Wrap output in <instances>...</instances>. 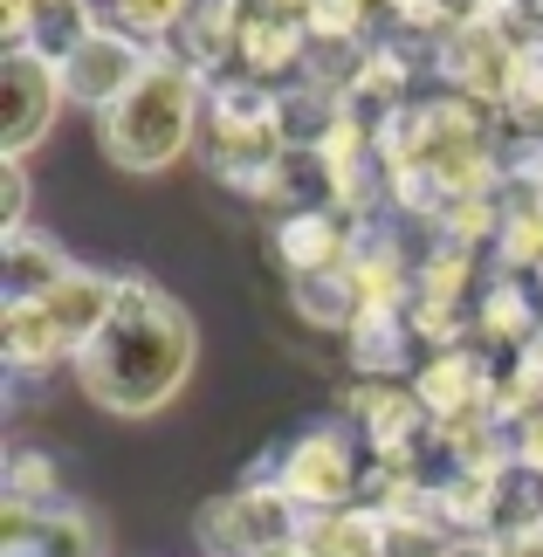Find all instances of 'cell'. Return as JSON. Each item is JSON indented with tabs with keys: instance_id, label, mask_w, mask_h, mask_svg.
Instances as JSON below:
<instances>
[{
	"instance_id": "6da1fadb",
	"label": "cell",
	"mask_w": 543,
	"mask_h": 557,
	"mask_svg": "<svg viewBox=\"0 0 543 557\" xmlns=\"http://www.w3.org/2000/svg\"><path fill=\"white\" fill-rule=\"evenodd\" d=\"M200 358V331H193L186 304L159 289L151 275H118V304L97 324V337L76 351V385L83 399L118 420H145L165 399H180Z\"/></svg>"
},
{
	"instance_id": "7a4b0ae2",
	"label": "cell",
	"mask_w": 543,
	"mask_h": 557,
	"mask_svg": "<svg viewBox=\"0 0 543 557\" xmlns=\"http://www.w3.org/2000/svg\"><path fill=\"white\" fill-rule=\"evenodd\" d=\"M200 117H207V76L186 70L180 55L151 49L145 76L97 117V145L124 173H165L172 159L200 145Z\"/></svg>"
},
{
	"instance_id": "3957f363",
	"label": "cell",
	"mask_w": 543,
	"mask_h": 557,
	"mask_svg": "<svg viewBox=\"0 0 543 557\" xmlns=\"http://www.w3.org/2000/svg\"><path fill=\"white\" fill-rule=\"evenodd\" d=\"M282 152H289V145H282V117H275V90H269V83H248V76L207 83L200 159H207L213 180H221L227 193L262 200V186H269Z\"/></svg>"
},
{
	"instance_id": "277c9868",
	"label": "cell",
	"mask_w": 543,
	"mask_h": 557,
	"mask_svg": "<svg viewBox=\"0 0 543 557\" xmlns=\"http://www.w3.org/2000/svg\"><path fill=\"white\" fill-rule=\"evenodd\" d=\"M372 447L351 434V420H323V426H303V434L282 447V455H262L248 468V482H275L303 517H323V509H351L372 496Z\"/></svg>"
},
{
	"instance_id": "5b68a950",
	"label": "cell",
	"mask_w": 543,
	"mask_h": 557,
	"mask_svg": "<svg viewBox=\"0 0 543 557\" xmlns=\"http://www.w3.org/2000/svg\"><path fill=\"white\" fill-rule=\"evenodd\" d=\"M530 41H536L530 21L509 14L503 0H489L474 21H461V28L447 35L441 83L461 90V97H474V103H489V111H503L509 90H516V70H523V55H530Z\"/></svg>"
},
{
	"instance_id": "8992f818",
	"label": "cell",
	"mask_w": 543,
	"mask_h": 557,
	"mask_svg": "<svg viewBox=\"0 0 543 557\" xmlns=\"http://www.w3.org/2000/svg\"><path fill=\"white\" fill-rule=\"evenodd\" d=\"M193 537H200L207 557H275V550L303 544V509L275 482H242L227 496L200 503Z\"/></svg>"
},
{
	"instance_id": "52a82bcc",
	"label": "cell",
	"mask_w": 543,
	"mask_h": 557,
	"mask_svg": "<svg viewBox=\"0 0 543 557\" xmlns=\"http://www.w3.org/2000/svg\"><path fill=\"white\" fill-rule=\"evenodd\" d=\"M337 420H351V434L372 447V461L412 455V447H427L433 426H441V420L427 413V399L412 393V379H358L351 393H344V413Z\"/></svg>"
},
{
	"instance_id": "ba28073f",
	"label": "cell",
	"mask_w": 543,
	"mask_h": 557,
	"mask_svg": "<svg viewBox=\"0 0 543 557\" xmlns=\"http://www.w3.org/2000/svg\"><path fill=\"white\" fill-rule=\"evenodd\" d=\"M62 70L55 62H41L28 49H8L0 55V159H28L41 138H49V124L62 111Z\"/></svg>"
},
{
	"instance_id": "9c48e42d",
	"label": "cell",
	"mask_w": 543,
	"mask_h": 557,
	"mask_svg": "<svg viewBox=\"0 0 543 557\" xmlns=\"http://www.w3.org/2000/svg\"><path fill=\"white\" fill-rule=\"evenodd\" d=\"M412 393L427 399V413L454 426V420H495V372H489V351L461 337V345H433L427 366L412 372Z\"/></svg>"
},
{
	"instance_id": "30bf717a",
	"label": "cell",
	"mask_w": 543,
	"mask_h": 557,
	"mask_svg": "<svg viewBox=\"0 0 543 557\" xmlns=\"http://www.w3.org/2000/svg\"><path fill=\"white\" fill-rule=\"evenodd\" d=\"M97 28H103L97 0H0V41H8V49H28L41 62H55V70Z\"/></svg>"
},
{
	"instance_id": "8fae6325",
	"label": "cell",
	"mask_w": 543,
	"mask_h": 557,
	"mask_svg": "<svg viewBox=\"0 0 543 557\" xmlns=\"http://www.w3.org/2000/svg\"><path fill=\"white\" fill-rule=\"evenodd\" d=\"M145 62H151L145 41H132L124 28H111V21H103V28L83 41L70 62H62V97L103 117V111H111V103H118V97L145 76Z\"/></svg>"
},
{
	"instance_id": "7c38bea8",
	"label": "cell",
	"mask_w": 543,
	"mask_h": 557,
	"mask_svg": "<svg viewBox=\"0 0 543 557\" xmlns=\"http://www.w3.org/2000/svg\"><path fill=\"white\" fill-rule=\"evenodd\" d=\"M344 345H351L358 379H412L427 366L433 337H427L420 317H412V304H372L351 331H344Z\"/></svg>"
},
{
	"instance_id": "4fadbf2b",
	"label": "cell",
	"mask_w": 543,
	"mask_h": 557,
	"mask_svg": "<svg viewBox=\"0 0 543 557\" xmlns=\"http://www.w3.org/2000/svg\"><path fill=\"white\" fill-rule=\"evenodd\" d=\"M0 557H103V537L76 503H0Z\"/></svg>"
},
{
	"instance_id": "5bb4252c",
	"label": "cell",
	"mask_w": 543,
	"mask_h": 557,
	"mask_svg": "<svg viewBox=\"0 0 543 557\" xmlns=\"http://www.w3.org/2000/svg\"><path fill=\"white\" fill-rule=\"evenodd\" d=\"M358 234L365 221H351L344 207H323V213H282L269 221V255L282 262V275H317V269H344L358 255Z\"/></svg>"
},
{
	"instance_id": "9a60e30c",
	"label": "cell",
	"mask_w": 543,
	"mask_h": 557,
	"mask_svg": "<svg viewBox=\"0 0 543 557\" xmlns=\"http://www.w3.org/2000/svg\"><path fill=\"white\" fill-rule=\"evenodd\" d=\"M0 358L8 372H55V366H76V345L55 331V317L41 304H0Z\"/></svg>"
},
{
	"instance_id": "2e32d148",
	"label": "cell",
	"mask_w": 543,
	"mask_h": 557,
	"mask_svg": "<svg viewBox=\"0 0 543 557\" xmlns=\"http://www.w3.org/2000/svg\"><path fill=\"white\" fill-rule=\"evenodd\" d=\"M70 269L76 262L49 242V234H35V227L0 234V296H8V304H41Z\"/></svg>"
},
{
	"instance_id": "e0dca14e",
	"label": "cell",
	"mask_w": 543,
	"mask_h": 557,
	"mask_svg": "<svg viewBox=\"0 0 543 557\" xmlns=\"http://www.w3.org/2000/svg\"><path fill=\"white\" fill-rule=\"evenodd\" d=\"M262 207L275 213H323V207H337V159L331 152H282L275 159V173L262 186Z\"/></svg>"
},
{
	"instance_id": "ac0fdd59",
	"label": "cell",
	"mask_w": 543,
	"mask_h": 557,
	"mask_svg": "<svg viewBox=\"0 0 543 557\" xmlns=\"http://www.w3.org/2000/svg\"><path fill=\"white\" fill-rule=\"evenodd\" d=\"M275 117H282V145H296V152H331L337 132H344V97L310 83V76H296V83L275 90Z\"/></svg>"
},
{
	"instance_id": "d6986e66",
	"label": "cell",
	"mask_w": 543,
	"mask_h": 557,
	"mask_svg": "<svg viewBox=\"0 0 543 557\" xmlns=\"http://www.w3.org/2000/svg\"><path fill=\"white\" fill-rule=\"evenodd\" d=\"M111 304H118V275H103V269H83V262H76L70 275H62V283H55L49 296H41V310L55 317V331L70 337L76 351L97 337V324L111 317Z\"/></svg>"
},
{
	"instance_id": "ffe728a7",
	"label": "cell",
	"mask_w": 543,
	"mask_h": 557,
	"mask_svg": "<svg viewBox=\"0 0 543 557\" xmlns=\"http://www.w3.org/2000/svg\"><path fill=\"white\" fill-rule=\"evenodd\" d=\"M289 304L303 324H317V331H351L365 310H372V296H365L358 283V269L344 262V269H317V275H296L289 283Z\"/></svg>"
},
{
	"instance_id": "44dd1931",
	"label": "cell",
	"mask_w": 543,
	"mask_h": 557,
	"mask_svg": "<svg viewBox=\"0 0 543 557\" xmlns=\"http://www.w3.org/2000/svg\"><path fill=\"white\" fill-rule=\"evenodd\" d=\"M303 557H385V509L351 503L303 517Z\"/></svg>"
},
{
	"instance_id": "7402d4cb",
	"label": "cell",
	"mask_w": 543,
	"mask_h": 557,
	"mask_svg": "<svg viewBox=\"0 0 543 557\" xmlns=\"http://www.w3.org/2000/svg\"><path fill=\"white\" fill-rule=\"evenodd\" d=\"M97 8H103V21H111V28H124L132 41H145V49H165V41L186 28L193 0H97Z\"/></svg>"
},
{
	"instance_id": "603a6c76",
	"label": "cell",
	"mask_w": 543,
	"mask_h": 557,
	"mask_svg": "<svg viewBox=\"0 0 543 557\" xmlns=\"http://www.w3.org/2000/svg\"><path fill=\"white\" fill-rule=\"evenodd\" d=\"M503 124H509L516 138L543 145V41H530L523 70H516V90H509V103H503Z\"/></svg>"
},
{
	"instance_id": "cb8c5ba5",
	"label": "cell",
	"mask_w": 543,
	"mask_h": 557,
	"mask_svg": "<svg viewBox=\"0 0 543 557\" xmlns=\"http://www.w3.org/2000/svg\"><path fill=\"white\" fill-rule=\"evenodd\" d=\"M454 530L441 517H427V509H393L385 517V557H447Z\"/></svg>"
},
{
	"instance_id": "d4e9b609",
	"label": "cell",
	"mask_w": 543,
	"mask_h": 557,
	"mask_svg": "<svg viewBox=\"0 0 543 557\" xmlns=\"http://www.w3.org/2000/svg\"><path fill=\"white\" fill-rule=\"evenodd\" d=\"M0 503H28V509L62 503V475H55V461L41 455V447H14V461H8V496H0Z\"/></svg>"
},
{
	"instance_id": "484cf974",
	"label": "cell",
	"mask_w": 543,
	"mask_h": 557,
	"mask_svg": "<svg viewBox=\"0 0 543 557\" xmlns=\"http://www.w3.org/2000/svg\"><path fill=\"white\" fill-rule=\"evenodd\" d=\"M21 227H28V173H21V159H0V234Z\"/></svg>"
},
{
	"instance_id": "4316f807",
	"label": "cell",
	"mask_w": 543,
	"mask_h": 557,
	"mask_svg": "<svg viewBox=\"0 0 543 557\" xmlns=\"http://www.w3.org/2000/svg\"><path fill=\"white\" fill-rule=\"evenodd\" d=\"M317 8H323V0H242V14L289 21V28H317Z\"/></svg>"
},
{
	"instance_id": "83f0119b",
	"label": "cell",
	"mask_w": 543,
	"mask_h": 557,
	"mask_svg": "<svg viewBox=\"0 0 543 557\" xmlns=\"http://www.w3.org/2000/svg\"><path fill=\"white\" fill-rule=\"evenodd\" d=\"M509 455L530 461V468H543V413H523V420L509 426Z\"/></svg>"
},
{
	"instance_id": "f1b7e54d",
	"label": "cell",
	"mask_w": 543,
	"mask_h": 557,
	"mask_svg": "<svg viewBox=\"0 0 543 557\" xmlns=\"http://www.w3.org/2000/svg\"><path fill=\"white\" fill-rule=\"evenodd\" d=\"M447 557H503V544H495V537H454Z\"/></svg>"
},
{
	"instance_id": "f546056e",
	"label": "cell",
	"mask_w": 543,
	"mask_h": 557,
	"mask_svg": "<svg viewBox=\"0 0 543 557\" xmlns=\"http://www.w3.org/2000/svg\"><path fill=\"white\" fill-rule=\"evenodd\" d=\"M503 557H543V523H536V530H523V537H509V544H503Z\"/></svg>"
},
{
	"instance_id": "4dcf8cb0",
	"label": "cell",
	"mask_w": 543,
	"mask_h": 557,
	"mask_svg": "<svg viewBox=\"0 0 543 557\" xmlns=\"http://www.w3.org/2000/svg\"><path fill=\"white\" fill-rule=\"evenodd\" d=\"M503 8H509V14H523V21H536V14H543V0H503Z\"/></svg>"
},
{
	"instance_id": "1f68e13d",
	"label": "cell",
	"mask_w": 543,
	"mask_h": 557,
	"mask_svg": "<svg viewBox=\"0 0 543 557\" xmlns=\"http://www.w3.org/2000/svg\"><path fill=\"white\" fill-rule=\"evenodd\" d=\"M530 28H536V41H543V14H536V21H530Z\"/></svg>"
},
{
	"instance_id": "d6a6232c",
	"label": "cell",
	"mask_w": 543,
	"mask_h": 557,
	"mask_svg": "<svg viewBox=\"0 0 543 557\" xmlns=\"http://www.w3.org/2000/svg\"><path fill=\"white\" fill-rule=\"evenodd\" d=\"M530 275H536V289H543V269H530Z\"/></svg>"
}]
</instances>
